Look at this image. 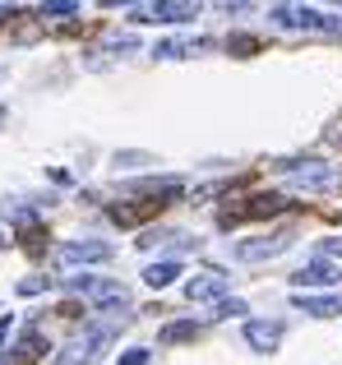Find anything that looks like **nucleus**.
Segmentation results:
<instances>
[{
	"instance_id": "nucleus-15",
	"label": "nucleus",
	"mask_w": 342,
	"mask_h": 365,
	"mask_svg": "<svg viewBox=\"0 0 342 365\" xmlns=\"http://www.w3.org/2000/svg\"><path fill=\"white\" fill-rule=\"evenodd\" d=\"M176 277H180V264H176V259H162V264H148V268H144V282L153 287V292H162V287H171Z\"/></svg>"
},
{
	"instance_id": "nucleus-12",
	"label": "nucleus",
	"mask_w": 342,
	"mask_h": 365,
	"mask_svg": "<svg viewBox=\"0 0 342 365\" xmlns=\"http://www.w3.org/2000/svg\"><path fill=\"white\" fill-rule=\"evenodd\" d=\"M199 51H213V37H180V42H157L153 46L157 61H185V56H199Z\"/></svg>"
},
{
	"instance_id": "nucleus-11",
	"label": "nucleus",
	"mask_w": 342,
	"mask_h": 365,
	"mask_svg": "<svg viewBox=\"0 0 342 365\" xmlns=\"http://www.w3.org/2000/svg\"><path fill=\"white\" fill-rule=\"evenodd\" d=\"M282 333H287V324L282 319H250L245 324V342H250V351H278V342H282Z\"/></svg>"
},
{
	"instance_id": "nucleus-3",
	"label": "nucleus",
	"mask_w": 342,
	"mask_h": 365,
	"mask_svg": "<svg viewBox=\"0 0 342 365\" xmlns=\"http://www.w3.org/2000/svg\"><path fill=\"white\" fill-rule=\"evenodd\" d=\"M65 287L88 296L102 314H125V305H130V292L120 282H111V277H65Z\"/></svg>"
},
{
	"instance_id": "nucleus-4",
	"label": "nucleus",
	"mask_w": 342,
	"mask_h": 365,
	"mask_svg": "<svg viewBox=\"0 0 342 365\" xmlns=\"http://www.w3.org/2000/svg\"><path fill=\"white\" fill-rule=\"evenodd\" d=\"M278 171H287V185L291 190H310V195L342 185V171L338 167H324V162H282Z\"/></svg>"
},
{
	"instance_id": "nucleus-23",
	"label": "nucleus",
	"mask_w": 342,
	"mask_h": 365,
	"mask_svg": "<svg viewBox=\"0 0 342 365\" xmlns=\"http://www.w3.org/2000/svg\"><path fill=\"white\" fill-rule=\"evenodd\" d=\"M120 365H148V347H130L125 356H120Z\"/></svg>"
},
{
	"instance_id": "nucleus-17",
	"label": "nucleus",
	"mask_w": 342,
	"mask_h": 365,
	"mask_svg": "<svg viewBox=\"0 0 342 365\" xmlns=\"http://www.w3.org/2000/svg\"><path fill=\"white\" fill-rule=\"evenodd\" d=\"M199 329H204V324L176 319V324H167V329H162V342H190V338H199Z\"/></svg>"
},
{
	"instance_id": "nucleus-27",
	"label": "nucleus",
	"mask_w": 342,
	"mask_h": 365,
	"mask_svg": "<svg viewBox=\"0 0 342 365\" xmlns=\"http://www.w3.org/2000/svg\"><path fill=\"white\" fill-rule=\"evenodd\" d=\"M338 139H342V134H338Z\"/></svg>"
},
{
	"instance_id": "nucleus-7",
	"label": "nucleus",
	"mask_w": 342,
	"mask_h": 365,
	"mask_svg": "<svg viewBox=\"0 0 342 365\" xmlns=\"http://www.w3.org/2000/svg\"><path fill=\"white\" fill-rule=\"evenodd\" d=\"M291 241L296 236L291 232H273V236H250V241H236L232 255L241 259V264H264V259H278V255H287Z\"/></svg>"
},
{
	"instance_id": "nucleus-19",
	"label": "nucleus",
	"mask_w": 342,
	"mask_h": 365,
	"mask_svg": "<svg viewBox=\"0 0 342 365\" xmlns=\"http://www.w3.org/2000/svg\"><path fill=\"white\" fill-rule=\"evenodd\" d=\"M227 51H232V56H254V51H259V37L236 33V37H227Z\"/></svg>"
},
{
	"instance_id": "nucleus-9",
	"label": "nucleus",
	"mask_w": 342,
	"mask_h": 365,
	"mask_svg": "<svg viewBox=\"0 0 342 365\" xmlns=\"http://www.w3.org/2000/svg\"><path fill=\"white\" fill-rule=\"evenodd\" d=\"M227 287H232V277L222 268H204V273H195L185 282V301H222Z\"/></svg>"
},
{
	"instance_id": "nucleus-18",
	"label": "nucleus",
	"mask_w": 342,
	"mask_h": 365,
	"mask_svg": "<svg viewBox=\"0 0 342 365\" xmlns=\"http://www.w3.org/2000/svg\"><path fill=\"white\" fill-rule=\"evenodd\" d=\"M241 314H250V305L241 301V296H222L213 310V319H241Z\"/></svg>"
},
{
	"instance_id": "nucleus-5",
	"label": "nucleus",
	"mask_w": 342,
	"mask_h": 365,
	"mask_svg": "<svg viewBox=\"0 0 342 365\" xmlns=\"http://www.w3.org/2000/svg\"><path fill=\"white\" fill-rule=\"evenodd\" d=\"M282 208H287V195H254V199H241V204L222 208L217 227H236V222H250V217H273Z\"/></svg>"
},
{
	"instance_id": "nucleus-1",
	"label": "nucleus",
	"mask_w": 342,
	"mask_h": 365,
	"mask_svg": "<svg viewBox=\"0 0 342 365\" xmlns=\"http://www.w3.org/2000/svg\"><path fill=\"white\" fill-rule=\"evenodd\" d=\"M130 324V314H111V319H93L88 329L79 333V338H70L65 342V351L56 356V365H93L102 356V351L116 342V333Z\"/></svg>"
},
{
	"instance_id": "nucleus-25",
	"label": "nucleus",
	"mask_w": 342,
	"mask_h": 365,
	"mask_svg": "<svg viewBox=\"0 0 342 365\" xmlns=\"http://www.w3.org/2000/svg\"><path fill=\"white\" fill-rule=\"evenodd\" d=\"M5 14H9V9H5V5H0V19H5Z\"/></svg>"
},
{
	"instance_id": "nucleus-6",
	"label": "nucleus",
	"mask_w": 342,
	"mask_h": 365,
	"mask_svg": "<svg viewBox=\"0 0 342 365\" xmlns=\"http://www.w3.org/2000/svg\"><path fill=\"white\" fill-rule=\"evenodd\" d=\"M130 19L135 24H190V19H199V5H190V0H153V5H135Z\"/></svg>"
},
{
	"instance_id": "nucleus-13",
	"label": "nucleus",
	"mask_w": 342,
	"mask_h": 365,
	"mask_svg": "<svg viewBox=\"0 0 342 365\" xmlns=\"http://www.w3.org/2000/svg\"><path fill=\"white\" fill-rule=\"evenodd\" d=\"M167 204H153V199H144V204H111L107 213H111V222H120V227H139L144 217H153V213H162Z\"/></svg>"
},
{
	"instance_id": "nucleus-10",
	"label": "nucleus",
	"mask_w": 342,
	"mask_h": 365,
	"mask_svg": "<svg viewBox=\"0 0 342 365\" xmlns=\"http://www.w3.org/2000/svg\"><path fill=\"white\" fill-rule=\"evenodd\" d=\"M56 259H61L65 268H74V264H107L111 245L107 241H65L61 250H56Z\"/></svg>"
},
{
	"instance_id": "nucleus-16",
	"label": "nucleus",
	"mask_w": 342,
	"mask_h": 365,
	"mask_svg": "<svg viewBox=\"0 0 342 365\" xmlns=\"http://www.w3.org/2000/svg\"><path fill=\"white\" fill-rule=\"evenodd\" d=\"M42 351H46V338L42 333H24V338L14 342V361H42Z\"/></svg>"
},
{
	"instance_id": "nucleus-26",
	"label": "nucleus",
	"mask_w": 342,
	"mask_h": 365,
	"mask_svg": "<svg viewBox=\"0 0 342 365\" xmlns=\"http://www.w3.org/2000/svg\"><path fill=\"white\" fill-rule=\"evenodd\" d=\"M0 250H5V236H0Z\"/></svg>"
},
{
	"instance_id": "nucleus-8",
	"label": "nucleus",
	"mask_w": 342,
	"mask_h": 365,
	"mask_svg": "<svg viewBox=\"0 0 342 365\" xmlns=\"http://www.w3.org/2000/svg\"><path fill=\"white\" fill-rule=\"evenodd\" d=\"M333 282H342V268L338 264H328V259H310V264H301L296 273H291V287L296 292H315V287H333Z\"/></svg>"
},
{
	"instance_id": "nucleus-22",
	"label": "nucleus",
	"mask_w": 342,
	"mask_h": 365,
	"mask_svg": "<svg viewBox=\"0 0 342 365\" xmlns=\"http://www.w3.org/2000/svg\"><path fill=\"white\" fill-rule=\"evenodd\" d=\"M319 259H342V236H328V241H319Z\"/></svg>"
},
{
	"instance_id": "nucleus-2",
	"label": "nucleus",
	"mask_w": 342,
	"mask_h": 365,
	"mask_svg": "<svg viewBox=\"0 0 342 365\" xmlns=\"http://www.w3.org/2000/svg\"><path fill=\"white\" fill-rule=\"evenodd\" d=\"M269 19L287 33H328V37H342V19L338 14H324L315 5H273Z\"/></svg>"
},
{
	"instance_id": "nucleus-21",
	"label": "nucleus",
	"mask_w": 342,
	"mask_h": 365,
	"mask_svg": "<svg viewBox=\"0 0 342 365\" xmlns=\"http://www.w3.org/2000/svg\"><path fill=\"white\" fill-rule=\"evenodd\" d=\"M42 14H51V19H70V14H79V5H74V0H46Z\"/></svg>"
},
{
	"instance_id": "nucleus-14",
	"label": "nucleus",
	"mask_w": 342,
	"mask_h": 365,
	"mask_svg": "<svg viewBox=\"0 0 342 365\" xmlns=\"http://www.w3.org/2000/svg\"><path fill=\"white\" fill-rule=\"evenodd\" d=\"M291 305L306 310V314H315V319H333V314H342L338 296H306V292H296V296H291Z\"/></svg>"
},
{
	"instance_id": "nucleus-20",
	"label": "nucleus",
	"mask_w": 342,
	"mask_h": 365,
	"mask_svg": "<svg viewBox=\"0 0 342 365\" xmlns=\"http://www.w3.org/2000/svg\"><path fill=\"white\" fill-rule=\"evenodd\" d=\"M46 287H51V277H19L14 292H19V296H42Z\"/></svg>"
},
{
	"instance_id": "nucleus-24",
	"label": "nucleus",
	"mask_w": 342,
	"mask_h": 365,
	"mask_svg": "<svg viewBox=\"0 0 342 365\" xmlns=\"http://www.w3.org/2000/svg\"><path fill=\"white\" fill-rule=\"evenodd\" d=\"M5 333H9V314H0V342H5Z\"/></svg>"
}]
</instances>
